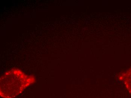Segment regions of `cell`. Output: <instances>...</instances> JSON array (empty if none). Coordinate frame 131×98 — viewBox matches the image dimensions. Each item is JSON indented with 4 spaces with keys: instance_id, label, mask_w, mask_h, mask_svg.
Masks as SVG:
<instances>
[{
    "instance_id": "2",
    "label": "cell",
    "mask_w": 131,
    "mask_h": 98,
    "mask_svg": "<svg viewBox=\"0 0 131 98\" xmlns=\"http://www.w3.org/2000/svg\"><path fill=\"white\" fill-rule=\"evenodd\" d=\"M124 81L125 86L131 95V68L124 74Z\"/></svg>"
},
{
    "instance_id": "1",
    "label": "cell",
    "mask_w": 131,
    "mask_h": 98,
    "mask_svg": "<svg viewBox=\"0 0 131 98\" xmlns=\"http://www.w3.org/2000/svg\"><path fill=\"white\" fill-rule=\"evenodd\" d=\"M35 78L26 75L17 69L7 72L1 79V96L4 98H13L35 82Z\"/></svg>"
}]
</instances>
